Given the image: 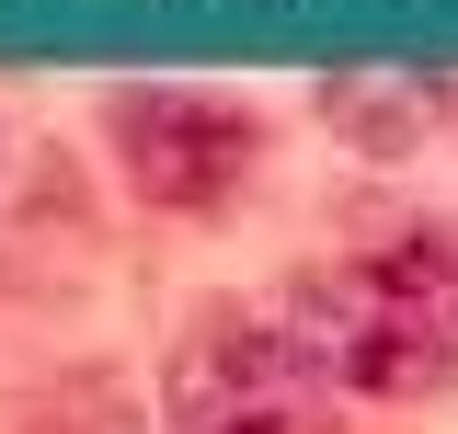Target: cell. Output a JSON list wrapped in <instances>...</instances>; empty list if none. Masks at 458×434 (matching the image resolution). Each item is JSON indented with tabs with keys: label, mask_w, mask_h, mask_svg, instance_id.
<instances>
[{
	"label": "cell",
	"mask_w": 458,
	"mask_h": 434,
	"mask_svg": "<svg viewBox=\"0 0 458 434\" xmlns=\"http://www.w3.org/2000/svg\"><path fill=\"white\" fill-rule=\"evenodd\" d=\"M276 331L321 388H367V400L458 388V229H401L355 263L298 274Z\"/></svg>",
	"instance_id": "6da1fadb"
},
{
	"label": "cell",
	"mask_w": 458,
	"mask_h": 434,
	"mask_svg": "<svg viewBox=\"0 0 458 434\" xmlns=\"http://www.w3.org/2000/svg\"><path fill=\"white\" fill-rule=\"evenodd\" d=\"M114 171L149 206H218L252 171V114L229 92H114Z\"/></svg>",
	"instance_id": "3957f363"
},
{
	"label": "cell",
	"mask_w": 458,
	"mask_h": 434,
	"mask_svg": "<svg viewBox=\"0 0 458 434\" xmlns=\"http://www.w3.org/2000/svg\"><path fill=\"white\" fill-rule=\"evenodd\" d=\"M161 400L183 434H310V400L321 378L298 366V343L276 321H207L172 343Z\"/></svg>",
	"instance_id": "7a4b0ae2"
}]
</instances>
